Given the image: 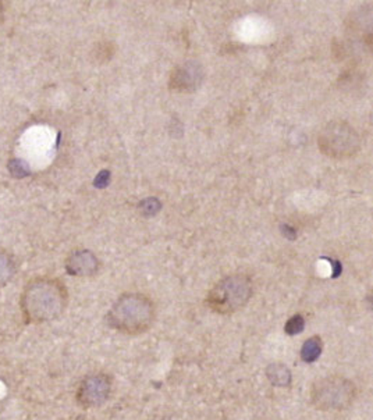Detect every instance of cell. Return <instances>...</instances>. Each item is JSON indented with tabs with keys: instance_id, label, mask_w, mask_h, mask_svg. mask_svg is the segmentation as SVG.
<instances>
[{
	"instance_id": "7",
	"label": "cell",
	"mask_w": 373,
	"mask_h": 420,
	"mask_svg": "<svg viewBox=\"0 0 373 420\" xmlns=\"http://www.w3.org/2000/svg\"><path fill=\"white\" fill-rule=\"evenodd\" d=\"M204 81V68L198 61H185L177 66L170 75L169 87L171 91L190 94L197 91Z\"/></svg>"
},
{
	"instance_id": "12",
	"label": "cell",
	"mask_w": 373,
	"mask_h": 420,
	"mask_svg": "<svg viewBox=\"0 0 373 420\" xmlns=\"http://www.w3.org/2000/svg\"><path fill=\"white\" fill-rule=\"evenodd\" d=\"M16 273V263L13 258L0 250V287H5Z\"/></svg>"
},
{
	"instance_id": "1",
	"label": "cell",
	"mask_w": 373,
	"mask_h": 420,
	"mask_svg": "<svg viewBox=\"0 0 373 420\" xmlns=\"http://www.w3.org/2000/svg\"><path fill=\"white\" fill-rule=\"evenodd\" d=\"M68 292L66 286L50 277L31 280L20 297L23 319L27 324H42L59 319L67 306Z\"/></svg>"
},
{
	"instance_id": "10",
	"label": "cell",
	"mask_w": 373,
	"mask_h": 420,
	"mask_svg": "<svg viewBox=\"0 0 373 420\" xmlns=\"http://www.w3.org/2000/svg\"><path fill=\"white\" fill-rule=\"evenodd\" d=\"M265 374L271 386L280 387V388L290 387L291 381H293L291 370L285 363H280V362L267 365V368L265 369Z\"/></svg>"
},
{
	"instance_id": "11",
	"label": "cell",
	"mask_w": 373,
	"mask_h": 420,
	"mask_svg": "<svg viewBox=\"0 0 373 420\" xmlns=\"http://www.w3.org/2000/svg\"><path fill=\"white\" fill-rule=\"evenodd\" d=\"M322 350H323V343L322 339L318 337V335H314V337L305 340V343L301 347V359L305 363H314L316 362L321 355H322Z\"/></svg>"
},
{
	"instance_id": "15",
	"label": "cell",
	"mask_w": 373,
	"mask_h": 420,
	"mask_svg": "<svg viewBox=\"0 0 373 420\" xmlns=\"http://www.w3.org/2000/svg\"><path fill=\"white\" fill-rule=\"evenodd\" d=\"M142 214L145 216H153L160 210V202L156 198H149L142 202Z\"/></svg>"
},
{
	"instance_id": "2",
	"label": "cell",
	"mask_w": 373,
	"mask_h": 420,
	"mask_svg": "<svg viewBox=\"0 0 373 420\" xmlns=\"http://www.w3.org/2000/svg\"><path fill=\"white\" fill-rule=\"evenodd\" d=\"M156 319L153 301L145 294L120 295L106 314L108 326L124 335H141L149 331Z\"/></svg>"
},
{
	"instance_id": "14",
	"label": "cell",
	"mask_w": 373,
	"mask_h": 420,
	"mask_svg": "<svg viewBox=\"0 0 373 420\" xmlns=\"http://www.w3.org/2000/svg\"><path fill=\"white\" fill-rule=\"evenodd\" d=\"M305 330V319L301 314L290 317L285 326V331L289 335H298Z\"/></svg>"
},
{
	"instance_id": "17",
	"label": "cell",
	"mask_w": 373,
	"mask_h": 420,
	"mask_svg": "<svg viewBox=\"0 0 373 420\" xmlns=\"http://www.w3.org/2000/svg\"><path fill=\"white\" fill-rule=\"evenodd\" d=\"M109 179H111V173L109 172H102L98 179L95 180V186L99 187V188H104L106 187V184L109 183Z\"/></svg>"
},
{
	"instance_id": "4",
	"label": "cell",
	"mask_w": 373,
	"mask_h": 420,
	"mask_svg": "<svg viewBox=\"0 0 373 420\" xmlns=\"http://www.w3.org/2000/svg\"><path fill=\"white\" fill-rule=\"evenodd\" d=\"M356 397L355 384L343 376H326L316 380L309 392L312 405L322 412L345 410Z\"/></svg>"
},
{
	"instance_id": "9",
	"label": "cell",
	"mask_w": 373,
	"mask_h": 420,
	"mask_svg": "<svg viewBox=\"0 0 373 420\" xmlns=\"http://www.w3.org/2000/svg\"><path fill=\"white\" fill-rule=\"evenodd\" d=\"M352 32L359 34L361 41L367 48L373 49V9L361 10L352 20Z\"/></svg>"
},
{
	"instance_id": "8",
	"label": "cell",
	"mask_w": 373,
	"mask_h": 420,
	"mask_svg": "<svg viewBox=\"0 0 373 420\" xmlns=\"http://www.w3.org/2000/svg\"><path fill=\"white\" fill-rule=\"evenodd\" d=\"M99 270V261L90 250H77L67 258L66 272L77 277H90Z\"/></svg>"
},
{
	"instance_id": "13",
	"label": "cell",
	"mask_w": 373,
	"mask_h": 420,
	"mask_svg": "<svg viewBox=\"0 0 373 420\" xmlns=\"http://www.w3.org/2000/svg\"><path fill=\"white\" fill-rule=\"evenodd\" d=\"M115 54V45L111 41H102L98 42L95 49L92 52V56L95 57V61L98 63H106L109 61Z\"/></svg>"
},
{
	"instance_id": "3",
	"label": "cell",
	"mask_w": 373,
	"mask_h": 420,
	"mask_svg": "<svg viewBox=\"0 0 373 420\" xmlns=\"http://www.w3.org/2000/svg\"><path fill=\"white\" fill-rule=\"evenodd\" d=\"M254 294L252 281L245 274H233L220 280L208 294L207 305L219 314H231L242 309Z\"/></svg>"
},
{
	"instance_id": "6",
	"label": "cell",
	"mask_w": 373,
	"mask_h": 420,
	"mask_svg": "<svg viewBox=\"0 0 373 420\" xmlns=\"http://www.w3.org/2000/svg\"><path fill=\"white\" fill-rule=\"evenodd\" d=\"M113 379L108 373H93L85 376L75 392V402L82 409L102 406L112 395Z\"/></svg>"
},
{
	"instance_id": "5",
	"label": "cell",
	"mask_w": 373,
	"mask_h": 420,
	"mask_svg": "<svg viewBox=\"0 0 373 420\" xmlns=\"http://www.w3.org/2000/svg\"><path fill=\"white\" fill-rule=\"evenodd\" d=\"M318 145L321 152L332 159H348L359 150L361 138L348 123L336 120L321 131Z\"/></svg>"
},
{
	"instance_id": "16",
	"label": "cell",
	"mask_w": 373,
	"mask_h": 420,
	"mask_svg": "<svg viewBox=\"0 0 373 420\" xmlns=\"http://www.w3.org/2000/svg\"><path fill=\"white\" fill-rule=\"evenodd\" d=\"M280 230H282V234L290 241H294L297 238V231L290 224H282Z\"/></svg>"
}]
</instances>
